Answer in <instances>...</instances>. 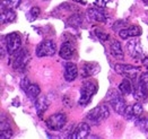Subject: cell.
I'll use <instances>...</instances> for the list:
<instances>
[{
    "instance_id": "1",
    "label": "cell",
    "mask_w": 148,
    "mask_h": 139,
    "mask_svg": "<svg viewBox=\"0 0 148 139\" xmlns=\"http://www.w3.org/2000/svg\"><path fill=\"white\" fill-rule=\"evenodd\" d=\"M110 116V109L106 104H101L90 110L87 114V120L94 125H97L99 122L104 121Z\"/></svg>"
},
{
    "instance_id": "2",
    "label": "cell",
    "mask_w": 148,
    "mask_h": 139,
    "mask_svg": "<svg viewBox=\"0 0 148 139\" xmlns=\"http://www.w3.org/2000/svg\"><path fill=\"white\" fill-rule=\"evenodd\" d=\"M97 92V85L93 81H85L80 89V99L78 101V104L82 106L87 105L94 94Z\"/></svg>"
},
{
    "instance_id": "3",
    "label": "cell",
    "mask_w": 148,
    "mask_h": 139,
    "mask_svg": "<svg viewBox=\"0 0 148 139\" xmlns=\"http://www.w3.org/2000/svg\"><path fill=\"white\" fill-rule=\"evenodd\" d=\"M108 99L110 102V105L113 108V110L118 114H124L125 109H127V104L124 99L121 96V94H119L116 90L111 89L108 93Z\"/></svg>"
},
{
    "instance_id": "4",
    "label": "cell",
    "mask_w": 148,
    "mask_h": 139,
    "mask_svg": "<svg viewBox=\"0 0 148 139\" xmlns=\"http://www.w3.org/2000/svg\"><path fill=\"white\" fill-rule=\"evenodd\" d=\"M125 48L128 51V54L135 59V60H139L143 58L144 52H143V48H141V42L140 40L137 38H131L129 40H127V44Z\"/></svg>"
},
{
    "instance_id": "5",
    "label": "cell",
    "mask_w": 148,
    "mask_h": 139,
    "mask_svg": "<svg viewBox=\"0 0 148 139\" xmlns=\"http://www.w3.org/2000/svg\"><path fill=\"white\" fill-rule=\"evenodd\" d=\"M5 45H6V50L9 54H14L18 50H21L22 38H21L19 33L12 32V33L7 34L5 38Z\"/></svg>"
},
{
    "instance_id": "6",
    "label": "cell",
    "mask_w": 148,
    "mask_h": 139,
    "mask_svg": "<svg viewBox=\"0 0 148 139\" xmlns=\"http://www.w3.org/2000/svg\"><path fill=\"white\" fill-rule=\"evenodd\" d=\"M31 57H29V53L28 51L22 49V50H18L16 53H14V60H12V68L14 70L16 71H21V70H24L27 66V63L29 61Z\"/></svg>"
},
{
    "instance_id": "7",
    "label": "cell",
    "mask_w": 148,
    "mask_h": 139,
    "mask_svg": "<svg viewBox=\"0 0 148 139\" xmlns=\"http://www.w3.org/2000/svg\"><path fill=\"white\" fill-rule=\"evenodd\" d=\"M67 123V115L64 113H56L52 114L45 120V125L52 131L61 130Z\"/></svg>"
},
{
    "instance_id": "8",
    "label": "cell",
    "mask_w": 148,
    "mask_h": 139,
    "mask_svg": "<svg viewBox=\"0 0 148 139\" xmlns=\"http://www.w3.org/2000/svg\"><path fill=\"white\" fill-rule=\"evenodd\" d=\"M114 70L119 75H122V76L127 77L129 79H137V75L139 74L140 68L139 67H135V66H131V64H121V63H118V64L114 66Z\"/></svg>"
},
{
    "instance_id": "9",
    "label": "cell",
    "mask_w": 148,
    "mask_h": 139,
    "mask_svg": "<svg viewBox=\"0 0 148 139\" xmlns=\"http://www.w3.org/2000/svg\"><path fill=\"white\" fill-rule=\"evenodd\" d=\"M56 53V44L51 40L42 41L36 48V55L40 58L43 57H51Z\"/></svg>"
},
{
    "instance_id": "10",
    "label": "cell",
    "mask_w": 148,
    "mask_h": 139,
    "mask_svg": "<svg viewBox=\"0 0 148 139\" xmlns=\"http://www.w3.org/2000/svg\"><path fill=\"white\" fill-rule=\"evenodd\" d=\"M132 90H134V97L136 101H145L148 97V88L139 79L135 81V85L132 86Z\"/></svg>"
},
{
    "instance_id": "11",
    "label": "cell",
    "mask_w": 148,
    "mask_h": 139,
    "mask_svg": "<svg viewBox=\"0 0 148 139\" xmlns=\"http://www.w3.org/2000/svg\"><path fill=\"white\" fill-rule=\"evenodd\" d=\"M143 105L140 103H136V104H132L130 106H127L125 109V112H124V116L128 119V120H134L136 121L137 119L140 118V115L143 114Z\"/></svg>"
},
{
    "instance_id": "12",
    "label": "cell",
    "mask_w": 148,
    "mask_h": 139,
    "mask_svg": "<svg viewBox=\"0 0 148 139\" xmlns=\"http://www.w3.org/2000/svg\"><path fill=\"white\" fill-rule=\"evenodd\" d=\"M87 17L90 19V21H94V22H105L108 19V15L101 8V7H93V8H89L87 10Z\"/></svg>"
},
{
    "instance_id": "13",
    "label": "cell",
    "mask_w": 148,
    "mask_h": 139,
    "mask_svg": "<svg viewBox=\"0 0 148 139\" xmlns=\"http://www.w3.org/2000/svg\"><path fill=\"white\" fill-rule=\"evenodd\" d=\"M90 132V127L85 122H80L78 126L73 130V134L70 136V138L73 139H84L87 138L89 136Z\"/></svg>"
},
{
    "instance_id": "14",
    "label": "cell",
    "mask_w": 148,
    "mask_h": 139,
    "mask_svg": "<svg viewBox=\"0 0 148 139\" xmlns=\"http://www.w3.org/2000/svg\"><path fill=\"white\" fill-rule=\"evenodd\" d=\"M140 34H141V28L137 25L129 26V27H125L123 29L119 31V35L122 40H129L131 38H137Z\"/></svg>"
},
{
    "instance_id": "15",
    "label": "cell",
    "mask_w": 148,
    "mask_h": 139,
    "mask_svg": "<svg viewBox=\"0 0 148 139\" xmlns=\"http://www.w3.org/2000/svg\"><path fill=\"white\" fill-rule=\"evenodd\" d=\"M78 75V69L77 66L73 62H68L64 64V71H63V77L67 81H74Z\"/></svg>"
},
{
    "instance_id": "16",
    "label": "cell",
    "mask_w": 148,
    "mask_h": 139,
    "mask_svg": "<svg viewBox=\"0 0 148 139\" xmlns=\"http://www.w3.org/2000/svg\"><path fill=\"white\" fill-rule=\"evenodd\" d=\"M59 54L62 59L64 60H70L75 54V48L71 42H64L62 43L61 48H60V51H59Z\"/></svg>"
},
{
    "instance_id": "17",
    "label": "cell",
    "mask_w": 148,
    "mask_h": 139,
    "mask_svg": "<svg viewBox=\"0 0 148 139\" xmlns=\"http://www.w3.org/2000/svg\"><path fill=\"white\" fill-rule=\"evenodd\" d=\"M16 19V13L12 8L7 7H1V15H0V21L2 24H8L12 23Z\"/></svg>"
},
{
    "instance_id": "18",
    "label": "cell",
    "mask_w": 148,
    "mask_h": 139,
    "mask_svg": "<svg viewBox=\"0 0 148 139\" xmlns=\"http://www.w3.org/2000/svg\"><path fill=\"white\" fill-rule=\"evenodd\" d=\"M99 70V66L97 63L94 62H87L83 66L82 68V76L84 78H87V77H90L93 75H95L97 71Z\"/></svg>"
},
{
    "instance_id": "19",
    "label": "cell",
    "mask_w": 148,
    "mask_h": 139,
    "mask_svg": "<svg viewBox=\"0 0 148 139\" xmlns=\"http://www.w3.org/2000/svg\"><path fill=\"white\" fill-rule=\"evenodd\" d=\"M110 51H111V54L118 60H123L124 58V53L122 51V47L120 44V42L118 41H112V43L110 44Z\"/></svg>"
},
{
    "instance_id": "20",
    "label": "cell",
    "mask_w": 148,
    "mask_h": 139,
    "mask_svg": "<svg viewBox=\"0 0 148 139\" xmlns=\"http://www.w3.org/2000/svg\"><path fill=\"white\" fill-rule=\"evenodd\" d=\"M50 102L48 101V97L43 96V97H38L35 102V109H36V112L38 114V116H42L43 113L47 111L48 106H49Z\"/></svg>"
},
{
    "instance_id": "21",
    "label": "cell",
    "mask_w": 148,
    "mask_h": 139,
    "mask_svg": "<svg viewBox=\"0 0 148 139\" xmlns=\"http://www.w3.org/2000/svg\"><path fill=\"white\" fill-rule=\"evenodd\" d=\"M12 136V130L10 126H9V122L2 120L0 122V138L1 139H8Z\"/></svg>"
},
{
    "instance_id": "22",
    "label": "cell",
    "mask_w": 148,
    "mask_h": 139,
    "mask_svg": "<svg viewBox=\"0 0 148 139\" xmlns=\"http://www.w3.org/2000/svg\"><path fill=\"white\" fill-rule=\"evenodd\" d=\"M131 90H132V85H131L129 78L125 77V79H123V80L121 81V84L119 85V92H120L122 95H128V94L131 93Z\"/></svg>"
},
{
    "instance_id": "23",
    "label": "cell",
    "mask_w": 148,
    "mask_h": 139,
    "mask_svg": "<svg viewBox=\"0 0 148 139\" xmlns=\"http://www.w3.org/2000/svg\"><path fill=\"white\" fill-rule=\"evenodd\" d=\"M27 94V96L31 99V100H36L37 96L40 95L41 93V89H40V86L36 85V84H31L29 87L27 88V90L25 92Z\"/></svg>"
},
{
    "instance_id": "24",
    "label": "cell",
    "mask_w": 148,
    "mask_h": 139,
    "mask_svg": "<svg viewBox=\"0 0 148 139\" xmlns=\"http://www.w3.org/2000/svg\"><path fill=\"white\" fill-rule=\"evenodd\" d=\"M136 127L144 134H148V119L146 118H139L135 121Z\"/></svg>"
},
{
    "instance_id": "25",
    "label": "cell",
    "mask_w": 148,
    "mask_h": 139,
    "mask_svg": "<svg viewBox=\"0 0 148 139\" xmlns=\"http://www.w3.org/2000/svg\"><path fill=\"white\" fill-rule=\"evenodd\" d=\"M22 0H1V7H7V8H18L21 5Z\"/></svg>"
},
{
    "instance_id": "26",
    "label": "cell",
    "mask_w": 148,
    "mask_h": 139,
    "mask_svg": "<svg viewBox=\"0 0 148 139\" xmlns=\"http://www.w3.org/2000/svg\"><path fill=\"white\" fill-rule=\"evenodd\" d=\"M40 8L38 7H32V9L29 10V13L27 14L26 16H27V18H28V21H34V19H36L37 16L40 15Z\"/></svg>"
},
{
    "instance_id": "27",
    "label": "cell",
    "mask_w": 148,
    "mask_h": 139,
    "mask_svg": "<svg viewBox=\"0 0 148 139\" xmlns=\"http://www.w3.org/2000/svg\"><path fill=\"white\" fill-rule=\"evenodd\" d=\"M83 22V18L79 16V15H74L69 21H68V24H70V26H79Z\"/></svg>"
},
{
    "instance_id": "28",
    "label": "cell",
    "mask_w": 148,
    "mask_h": 139,
    "mask_svg": "<svg viewBox=\"0 0 148 139\" xmlns=\"http://www.w3.org/2000/svg\"><path fill=\"white\" fill-rule=\"evenodd\" d=\"M29 85H31V83H29V79H28L27 77H25V78L22 79V81H21V87L23 88L24 92L27 90V88L29 87Z\"/></svg>"
},
{
    "instance_id": "29",
    "label": "cell",
    "mask_w": 148,
    "mask_h": 139,
    "mask_svg": "<svg viewBox=\"0 0 148 139\" xmlns=\"http://www.w3.org/2000/svg\"><path fill=\"white\" fill-rule=\"evenodd\" d=\"M139 80L146 86L148 88V71L147 73H144V74H141V76H140V78H139Z\"/></svg>"
},
{
    "instance_id": "30",
    "label": "cell",
    "mask_w": 148,
    "mask_h": 139,
    "mask_svg": "<svg viewBox=\"0 0 148 139\" xmlns=\"http://www.w3.org/2000/svg\"><path fill=\"white\" fill-rule=\"evenodd\" d=\"M95 33H96L97 38H101L102 41H106V40H109V35H108V34H105V33H103V32H101V31H96Z\"/></svg>"
},
{
    "instance_id": "31",
    "label": "cell",
    "mask_w": 148,
    "mask_h": 139,
    "mask_svg": "<svg viewBox=\"0 0 148 139\" xmlns=\"http://www.w3.org/2000/svg\"><path fill=\"white\" fill-rule=\"evenodd\" d=\"M94 2H95L96 6H99V7H104V6L109 2V0H94Z\"/></svg>"
},
{
    "instance_id": "32",
    "label": "cell",
    "mask_w": 148,
    "mask_h": 139,
    "mask_svg": "<svg viewBox=\"0 0 148 139\" xmlns=\"http://www.w3.org/2000/svg\"><path fill=\"white\" fill-rule=\"evenodd\" d=\"M143 63H144V66L148 69V57H146V58L143 59Z\"/></svg>"
},
{
    "instance_id": "33",
    "label": "cell",
    "mask_w": 148,
    "mask_h": 139,
    "mask_svg": "<svg viewBox=\"0 0 148 139\" xmlns=\"http://www.w3.org/2000/svg\"><path fill=\"white\" fill-rule=\"evenodd\" d=\"M143 1H144V2H145V3H146V5L148 6V0H143Z\"/></svg>"
}]
</instances>
